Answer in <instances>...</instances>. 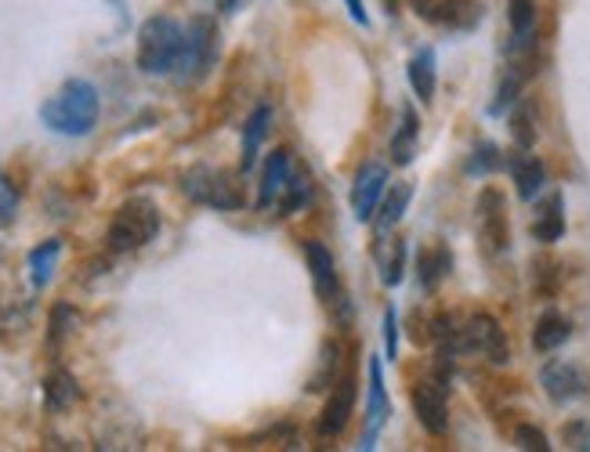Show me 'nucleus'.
I'll use <instances>...</instances> for the list:
<instances>
[{
  "instance_id": "nucleus-16",
  "label": "nucleus",
  "mask_w": 590,
  "mask_h": 452,
  "mask_svg": "<svg viewBox=\"0 0 590 452\" xmlns=\"http://www.w3.org/2000/svg\"><path fill=\"white\" fill-rule=\"evenodd\" d=\"M569 337H572V322L566 319V315L547 311V315H540L537 330H532V348L551 355V351H558L561 345H566Z\"/></svg>"
},
{
  "instance_id": "nucleus-11",
  "label": "nucleus",
  "mask_w": 590,
  "mask_h": 452,
  "mask_svg": "<svg viewBox=\"0 0 590 452\" xmlns=\"http://www.w3.org/2000/svg\"><path fill=\"white\" fill-rule=\"evenodd\" d=\"M540 383L555 402H572L587 391V377L580 373V366L561 362V359H551L540 369Z\"/></svg>"
},
{
  "instance_id": "nucleus-35",
  "label": "nucleus",
  "mask_w": 590,
  "mask_h": 452,
  "mask_svg": "<svg viewBox=\"0 0 590 452\" xmlns=\"http://www.w3.org/2000/svg\"><path fill=\"white\" fill-rule=\"evenodd\" d=\"M384 351H388L391 362L399 355V315H395V308L384 311Z\"/></svg>"
},
{
  "instance_id": "nucleus-10",
  "label": "nucleus",
  "mask_w": 590,
  "mask_h": 452,
  "mask_svg": "<svg viewBox=\"0 0 590 452\" xmlns=\"http://www.w3.org/2000/svg\"><path fill=\"white\" fill-rule=\"evenodd\" d=\"M352 409H355V377L345 373L334 383L330 402L323 405L319 420H315V431H319V438H337L340 431H345L348 420H352Z\"/></svg>"
},
{
  "instance_id": "nucleus-29",
  "label": "nucleus",
  "mask_w": 590,
  "mask_h": 452,
  "mask_svg": "<svg viewBox=\"0 0 590 452\" xmlns=\"http://www.w3.org/2000/svg\"><path fill=\"white\" fill-rule=\"evenodd\" d=\"M507 19H511L515 37H526L532 33V22H537V4L532 0H507Z\"/></svg>"
},
{
  "instance_id": "nucleus-27",
  "label": "nucleus",
  "mask_w": 590,
  "mask_h": 452,
  "mask_svg": "<svg viewBox=\"0 0 590 452\" xmlns=\"http://www.w3.org/2000/svg\"><path fill=\"white\" fill-rule=\"evenodd\" d=\"M511 138L521 148H532L537 145V116H532V105L521 102L515 113H511Z\"/></svg>"
},
{
  "instance_id": "nucleus-7",
  "label": "nucleus",
  "mask_w": 590,
  "mask_h": 452,
  "mask_svg": "<svg viewBox=\"0 0 590 452\" xmlns=\"http://www.w3.org/2000/svg\"><path fill=\"white\" fill-rule=\"evenodd\" d=\"M478 214V239H482L486 254H503L511 246V225H507V203L500 188H482L475 203Z\"/></svg>"
},
{
  "instance_id": "nucleus-31",
  "label": "nucleus",
  "mask_w": 590,
  "mask_h": 452,
  "mask_svg": "<svg viewBox=\"0 0 590 452\" xmlns=\"http://www.w3.org/2000/svg\"><path fill=\"white\" fill-rule=\"evenodd\" d=\"M337 345H326L323 348V362H319V373L308 377V391H323V388H334L337 383Z\"/></svg>"
},
{
  "instance_id": "nucleus-38",
  "label": "nucleus",
  "mask_w": 590,
  "mask_h": 452,
  "mask_svg": "<svg viewBox=\"0 0 590 452\" xmlns=\"http://www.w3.org/2000/svg\"><path fill=\"white\" fill-rule=\"evenodd\" d=\"M414 4V11L420 19H428V22H435V16H438V8H442V0H409Z\"/></svg>"
},
{
  "instance_id": "nucleus-23",
  "label": "nucleus",
  "mask_w": 590,
  "mask_h": 452,
  "mask_svg": "<svg viewBox=\"0 0 590 452\" xmlns=\"http://www.w3.org/2000/svg\"><path fill=\"white\" fill-rule=\"evenodd\" d=\"M561 236H566V203H561V196H551V203H547L537 222H532V239L558 243Z\"/></svg>"
},
{
  "instance_id": "nucleus-24",
  "label": "nucleus",
  "mask_w": 590,
  "mask_h": 452,
  "mask_svg": "<svg viewBox=\"0 0 590 452\" xmlns=\"http://www.w3.org/2000/svg\"><path fill=\"white\" fill-rule=\"evenodd\" d=\"M417 268H420V286H424V290H435V286L446 279V271L452 268V257L446 250V243H435V246H428V250H420Z\"/></svg>"
},
{
  "instance_id": "nucleus-33",
  "label": "nucleus",
  "mask_w": 590,
  "mask_h": 452,
  "mask_svg": "<svg viewBox=\"0 0 590 452\" xmlns=\"http://www.w3.org/2000/svg\"><path fill=\"white\" fill-rule=\"evenodd\" d=\"M19 214V188L11 185L8 174H0V228H8Z\"/></svg>"
},
{
  "instance_id": "nucleus-40",
  "label": "nucleus",
  "mask_w": 590,
  "mask_h": 452,
  "mask_svg": "<svg viewBox=\"0 0 590 452\" xmlns=\"http://www.w3.org/2000/svg\"><path fill=\"white\" fill-rule=\"evenodd\" d=\"M348 4V11H352V19L359 22V25H366V8H363V0H345Z\"/></svg>"
},
{
  "instance_id": "nucleus-37",
  "label": "nucleus",
  "mask_w": 590,
  "mask_h": 452,
  "mask_svg": "<svg viewBox=\"0 0 590 452\" xmlns=\"http://www.w3.org/2000/svg\"><path fill=\"white\" fill-rule=\"evenodd\" d=\"M561 438H566L569 449H590V423L576 420V423H569L566 431H561Z\"/></svg>"
},
{
  "instance_id": "nucleus-20",
  "label": "nucleus",
  "mask_w": 590,
  "mask_h": 452,
  "mask_svg": "<svg viewBox=\"0 0 590 452\" xmlns=\"http://www.w3.org/2000/svg\"><path fill=\"white\" fill-rule=\"evenodd\" d=\"M80 399V388H77V377L70 369H51L48 380H44V402L54 413H65L73 402Z\"/></svg>"
},
{
  "instance_id": "nucleus-18",
  "label": "nucleus",
  "mask_w": 590,
  "mask_h": 452,
  "mask_svg": "<svg viewBox=\"0 0 590 452\" xmlns=\"http://www.w3.org/2000/svg\"><path fill=\"white\" fill-rule=\"evenodd\" d=\"M511 174H515V188H518L521 199H532V196H537V192L543 188V182H547L543 163H540L537 156H529V148L511 160Z\"/></svg>"
},
{
  "instance_id": "nucleus-34",
  "label": "nucleus",
  "mask_w": 590,
  "mask_h": 452,
  "mask_svg": "<svg viewBox=\"0 0 590 452\" xmlns=\"http://www.w3.org/2000/svg\"><path fill=\"white\" fill-rule=\"evenodd\" d=\"M515 442L521 449H529V452H547L551 445H547V434L540 428H532V423H521V428L515 431Z\"/></svg>"
},
{
  "instance_id": "nucleus-8",
  "label": "nucleus",
  "mask_w": 590,
  "mask_h": 452,
  "mask_svg": "<svg viewBox=\"0 0 590 452\" xmlns=\"http://www.w3.org/2000/svg\"><path fill=\"white\" fill-rule=\"evenodd\" d=\"M409 402H414V413L420 420V428L428 434L442 438L449 431V405H446V383L442 380H420L409 391Z\"/></svg>"
},
{
  "instance_id": "nucleus-5",
  "label": "nucleus",
  "mask_w": 590,
  "mask_h": 452,
  "mask_svg": "<svg viewBox=\"0 0 590 452\" xmlns=\"http://www.w3.org/2000/svg\"><path fill=\"white\" fill-rule=\"evenodd\" d=\"M182 192L192 203H203V207H214V210H240L246 203L236 177L214 167H192L182 177Z\"/></svg>"
},
{
  "instance_id": "nucleus-6",
  "label": "nucleus",
  "mask_w": 590,
  "mask_h": 452,
  "mask_svg": "<svg viewBox=\"0 0 590 452\" xmlns=\"http://www.w3.org/2000/svg\"><path fill=\"white\" fill-rule=\"evenodd\" d=\"M464 351L468 355H482L492 366H507L511 362V345H507L503 326L492 319L489 311H475L468 322H464Z\"/></svg>"
},
{
  "instance_id": "nucleus-26",
  "label": "nucleus",
  "mask_w": 590,
  "mask_h": 452,
  "mask_svg": "<svg viewBox=\"0 0 590 452\" xmlns=\"http://www.w3.org/2000/svg\"><path fill=\"white\" fill-rule=\"evenodd\" d=\"M59 254H62V243L59 239H44L30 254V271H33V286L37 290H44L54 276V265H59Z\"/></svg>"
},
{
  "instance_id": "nucleus-28",
  "label": "nucleus",
  "mask_w": 590,
  "mask_h": 452,
  "mask_svg": "<svg viewBox=\"0 0 590 452\" xmlns=\"http://www.w3.org/2000/svg\"><path fill=\"white\" fill-rule=\"evenodd\" d=\"M73 326H77V311H73L70 305H54L51 322H48V348H51V351H59V348H62V340L70 337Z\"/></svg>"
},
{
  "instance_id": "nucleus-3",
  "label": "nucleus",
  "mask_w": 590,
  "mask_h": 452,
  "mask_svg": "<svg viewBox=\"0 0 590 452\" xmlns=\"http://www.w3.org/2000/svg\"><path fill=\"white\" fill-rule=\"evenodd\" d=\"M156 232H160L156 203L134 196L113 214V222H109V232H105V243L113 254H131V250H142L145 243H153Z\"/></svg>"
},
{
  "instance_id": "nucleus-12",
  "label": "nucleus",
  "mask_w": 590,
  "mask_h": 452,
  "mask_svg": "<svg viewBox=\"0 0 590 452\" xmlns=\"http://www.w3.org/2000/svg\"><path fill=\"white\" fill-rule=\"evenodd\" d=\"M291 153H283V148H276V153L268 156L265 163V174H261V192H257V207L261 210H268V207H276L279 196L286 192V185H291Z\"/></svg>"
},
{
  "instance_id": "nucleus-39",
  "label": "nucleus",
  "mask_w": 590,
  "mask_h": 452,
  "mask_svg": "<svg viewBox=\"0 0 590 452\" xmlns=\"http://www.w3.org/2000/svg\"><path fill=\"white\" fill-rule=\"evenodd\" d=\"M243 4H251V0H217V11H222V16H236Z\"/></svg>"
},
{
  "instance_id": "nucleus-13",
  "label": "nucleus",
  "mask_w": 590,
  "mask_h": 452,
  "mask_svg": "<svg viewBox=\"0 0 590 452\" xmlns=\"http://www.w3.org/2000/svg\"><path fill=\"white\" fill-rule=\"evenodd\" d=\"M305 257H308V271H312V282H315V294L323 300H334L337 297V265L330 250H326L323 243L305 239Z\"/></svg>"
},
{
  "instance_id": "nucleus-19",
  "label": "nucleus",
  "mask_w": 590,
  "mask_h": 452,
  "mask_svg": "<svg viewBox=\"0 0 590 452\" xmlns=\"http://www.w3.org/2000/svg\"><path fill=\"white\" fill-rule=\"evenodd\" d=\"M377 265H380V282L399 286L406 271V243L403 239H384L377 236Z\"/></svg>"
},
{
  "instance_id": "nucleus-9",
  "label": "nucleus",
  "mask_w": 590,
  "mask_h": 452,
  "mask_svg": "<svg viewBox=\"0 0 590 452\" xmlns=\"http://www.w3.org/2000/svg\"><path fill=\"white\" fill-rule=\"evenodd\" d=\"M384 192H388V171H384V163H366L355 174V185H352V210L359 222H369L377 214Z\"/></svg>"
},
{
  "instance_id": "nucleus-2",
  "label": "nucleus",
  "mask_w": 590,
  "mask_h": 452,
  "mask_svg": "<svg viewBox=\"0 0 590 452\" xmlns=\"http://www.w3.org/2000/svg\"><path fill=\"white\" fill-rule=\"evenodd\" d=\"M182 44H185V30L174 19H167V16L145 19L139 30V70L149 76L174 73Z\"/></svg>"
},
{
  "instance_id": "nucleus-17",
  "label": "nucleus",
  "mask_w": 590,
  "mask_h": 452,
  "mask_svg": "<svg viewBox=\"0 0 590 452\" xmlns=\"http://www.w3.org/2000/svg\"><path fill=\"white\" fill-rule=\"evenodd\" d=\"M435 22L446 30H475L482 22V0H442Z\"/></svg>"
},
{
  "instance_id": "nucleus-22",
  "label": "nucleus",
  "mask_w": 590,
  "mask_h": 452,
  "mask_svg": "<svg viewBox=\"0 0 590 452\" xmlns=\"http://www.w3.org/2000/svg\"><path fill=\"white\" fill-rule=\"evenodd\" d=\"M417 134H420L417 113L406 105V109H403L399 131H395V138H391V160L399 163V167H406V163H414V156H417Z\"/></svg>"
},
{
  "instance_id": "nucleus-21",
  "label": "nucleus",
  "mask_w": 590,
  "mask_h": 452,
  "mask_svg": "<svg viewBox=\"0 0 590 452\" xmlns=\"http://www.w3.org/2000/svg\"><path fill=\"white\" fill-rule=\"evenodd\" d=\"M435 84H438V73H435V51L424 48L414 54V62H409V88L420 102H431L435 99Z\"/></svg>"
},
{
  "instance_id": "nucleus-15",
  "label": "nucleus",
  "mask_w": 590,
  "mask_h": 452,
  "mask_svg": "<svg viewBox=\"0 0 590 452\" xmlns=\"http://www.w3.org/2000/svg\"><path fill=\"white\" fill-rule=\"evenodd\" d=\"M409 199H414V188H409L406 182H399L395 188L384 192V196H380V207H377V217H374L377 236H388V232L403 222V217H406V207H409Z\"/></svg>"
},
{
  "instance_id": "nucleus-1",
  "label": "nucleus",
  "mask_w": 590,
  "mask_h": 452,
  "mask_svg": "<svg viewBox=\"0 0 590 452\" xmlns=\"http://www.w3.org/2000/svg\"><path fill=\"white\" fill-rule=\"evenodd\" d=\"M99 113H102L99 91H94L88 80H65V84L40 105L44 127L54 134H65V138H84V134H91V127L99 123Z\"/></svg>"
},
{
  "instance_id": "nucleus-36",
  "label": "nucleus",
  "mask_w": 590,
  "mask_h": 452,
  "mask_svg": "<svg viewBox=\"0 0 590 452\" xmlns=\"http://www.w3.org/2000/svg\"><path fill=\"white\" fill-rule=\"evenodd\" d=\"M555 286H558V265L543 257V261H537V294L540 297H551Z\"/></svg>"
},
{
  "instance_id": "nucleus-30",
  "label": "nucleus",
  "mask_w": 590,
  "mask_h": 452,
  "mask_svg": "<svg viewBox=\"0 0 590 452\" xmlns=\"http://www.w3.org/2000/svg\"><path fill=\"white\" fill-rule=\"evenodd\" d=\"M521 80H526V76H521L518 70H511V73H507V76L500 80L497 102H492V105H489V113H492V116H500V113H507V105H515V102H518V94H521Z\"/></svg>"
},
{
  "instance_id": "nucleus-25",
  "label": "nucleus",
  "mask_w": 590,
  "mask_h": 452,
  "mask_svg": "<svg viewBox=\"0 0 590 452\" xmlns=\"http://www.w3.org/2000/svg\"><path fill=\"white\" fill-rule=\"evenodd\" d=\"M268 120H272L268 105H257L251 113V120H246V127H243V171H251L257 163V148L268 134Z\"/></svg>"
},
{
  "instance_id": "nucleus-4",
  "label": "nucleus",
  "mask_w": 590,
  "mask_h": 452,
  "mask_svg": "<svg viewBox=\"0 0 590 452\" xmlns=\"http://www.w3.org/2000/svg\"><path fill=\"white\" fill-rule=\"evenodd\" d=\"M214 59H217V22L211 16H196L185 30V44H182V54H177L174 73L182 84L203 80L211 73Z\"/></svg>"
},
{
  "instance_id": "nucleus-14",
  "label": "nucleus",
  "mask_w": 590,
  "mask_h": 452,
  "mask_svg": "<svg viewBox=\"0 0 590 452\" xmlns=\"http://www.w3.org/2000/svg\"><path fill=\"white\" fill-rule=\"evenodd\" d=\"M366 417H369V428L363 434V449H374L377 434L384 428V420H388V394H384L380 362L374 359V355H369V409H366Z\"/></svg>"
},
{
  "instance_id": "nucleus-32",
  "label": "nucleus",
  "mask_w": 590,
  "mask_h": 452,
  "mask_svg": "<svg viewBox=\"0 0 590 452\" xmlns=\"http://www.w3.org/2000/svg\"><path fill=\"white\" fill-rule=\"evenodd\" d=\"M497 167H500V148L492 142L475 145V153L468 160V174H492Z\"/></svg>"
}]
</instances>
